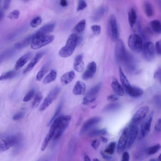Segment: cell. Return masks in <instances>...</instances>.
I'll return each instance as SVG.
<instances>
[{
    "instance_id": "obj_26",
    "label": "cell",
    "mask_w": 161,
    "mask_h": 161,
    "mask_svg": "<svg viewBox=\"0 0 161 161\" xmlns=\"http://www.w3.org/2000/svg\"><path fill=\"white\" fill-rule=\"evenodd\" d=\"M105 8L103 6H101L97 9L92 16L91 19L94 22L100 20L104 15Z\"/></svg>"
},
{
    "instance_id": "obj_5",
    "label": "cell",
    "mask_w": 161,
    "mask_h": 161,
    "mask_svg": "<svg viewBox=\"0 0 161 161\" xmlns=\"http://www.w3.org/2000/svg\"><path fill=\"white\" fill-rule=\"evenodd\" d=\"M128 45L133 51L139 53L142 50L143 45L142 38L137 34H132L129 38Z\"/></svg>"
},
{
    "instance_id": "obj_13",
    "label": "cell",
    "mask_w": 161,
    "mask_h": 161,
    "mask_svg": "<svg viewBox=\"0 0 161 161\" xmlns=\"http://www.w3.org/2000/svg\"><path fill=\"white\" fill-rule=\"evenodd\" d=\"M149 111V108L147 106H143L140 108L135 113L132 118L133 122H138L145 117Z\"/></svg>"
},
{
    "instance_id": "obj_24",
    "label": "cell",
    "mask_w": 161,
    "mask_h": 161,
    "mask_svg": "<svg viewBox=\"0 0 161 161\" xmlns=\"http://www.w3.org/2000/svg\"><path fill=\"white\" fill-rule=\"evenodd\" d=\"M86 86L83 82L78 80L75 84L73 90L74 95H80L83 94L86 91Z\"/></svg>"
},
{
    "instance_id": "obj_46",
    "label": "cell",
    "mask_w": 161,
    "mask_h": 161,
    "mask_svg": "<svg viewBox=\"0 0 161 161\" xmlns=\"http://www.w3.org/2000/svg\"><path fill=\"white\" fill-rule=\"evenodd\" d=\"M87 6V4L86 2L84 0H80L79 1L77 6V10L80 11L84 9Z\"/></svg>"
},
{
    "instance_id": "obj_17",
    "label": "cell",
    "mask_w": 161,
    "mask_h": 161,
    "mask_svg": "<svg viewBox=\"0 0 161 161\" xmlns=\"http://www.w3.org/2000/svg\"><path fill=\"white\" fill-rule=\"evenodd\" d=\"M44 54V52H40L37 53L24 69L23 73L25 74L31 70Z\"/></svg>"
},
{
    "instance_id": "obj_33",
    "label": "cell",
    "mask_w": 161,
    "mask_h": 161,
    "mask_svg": "<svg viewBox=\"0 0 161 161\" xmlns=\"http://www.w3.org/2000/svg\"><path fill=\"white\" fill-rule=\"evenodd\" d=\"M161 148V145L159 144H157L151 146L146 150V153L148 155H152L157 153Z\"/></svg>"
},
{
    "instance_id": "obj_44",
    "label": "cell",
    "mask_w": 161,
    "mask_h": 161,
    "mask_svg": "<svg viewBox=\"0 0 161 161\" xmlns=\"http://www.w3.org/2000/svg\"><path fill=\"white\" fill-rule=\"evenodd\" d=\"M115 143L112 142L109 143L108 147L104 150V153L109 154H113L114 152Z\"/></svg>"
},
{
    "instance_id": "obj_63",
    "label": "cell",
    "mask_w": 161,
    "mask_h": 161,
    "mask_svg": "<svg viewBox=\"0 0 161 161\" xmlns=\"http://www.w3.org/2000/svg\"><path fill=\"white\" fill-rule=\"evenodd\" d=\"M93 161H100L97 158H94Z\"/></svg>"
},
{
    "instance_id": "obj_4",
    "label": "cell",
    "mask_w": 161,
    "mask_h": 161,
    "mask_svg": "<svg viewBox=\"0 0 161 161\" xmlns=\"http://www.w3.org/2000/svg\"><path fill=\"white\" fill-rule=\"evenodd\" d=\"M60 88L58 86L53 88L47 94L39 108L40 111L46 109L57 97L60 92Z\"/></svg>"
},
{
    "instance_id": "obj_40",
    "label": "cell",
    "mask_w": 161,
    "mask_h": 161,
    "mask_svg": "<svg viewBox=\"0 0 161 161\" xmlns=\"http://www.w3.org/2000/svg\"><path fill=\"white\" fill-rule=\"evenodd\" d=\"M106 129L103 128L101 129H96L91 131L89 134L90 136H94L99 135H104L106 132Z\"/></svg>"
},
{
    "instance_id": "obj_14",
    "label": "cell",
    "mask_w": 161,
    "mask_h": 161,
    "mask_svg": "<svg viewBox=\"0 0 161 161\" xmlns=\"http://www.w3.org/2000/svg\"><path fill=\"white\" fill-rule=\"evenodd\" d=\"M129 130V128H125L119 138L117 145V151L118 153L122 152L127 145Z\"/></svg>"
},
{
    "instance_id": "obj_2",
    "label": "cell",
    "mask_w": 161,
    "mask_h": 161,
    "mask_svg": "<svg viewBox=\"0 0 161 161\" xmlns=\"http://www.w3.org/2000/svg\"><path fill=\"white\" fill-rule=\"evenodd\" d=\"M78 38L75 34H71L67 39L66 44L58 52L59 55L63 58L68 57L73 53L77 44Z\"/></svg>"
},
{
    "instance_id": "obj_1",
    "label": "cell",
    "mask_w": 161,
    "mask_h": 161,
    "mask_svg": "<svg viewBox=\"0 0 161 161\" xmlns=\"http://www.w3.org/2000/svg\"><path fill=\"white\" fill-rule=\"evenodd\" d=\"M71 117L70 115H61L55 119L52 122L51 127L55 131L54 140L59 138L68 127Z\"/></svg>"
},
{
    "instance_id": "obj_8",
    "label": "cell",
    "mask_w": 161,
    "mask_h": 161,
    "mask_svg": "<svg viewBox=\"0 0 161 161\" xmlns=\"http://www.w3.org/2000/svg\"><path fill=\"white\" fill-rule=\"evenodd\" d=\"M101 86V83H99L91 88L87 92L84 97L83 103L85 105L94 101L96 99L97 96L100 90Z\"/></svg>"
},
{
    "instance_id": "obj_51",
    "label": "cell",
    "mask_w": 161,
    "mask_h": 161,
    "mask_svg": "<svg viewBox=\"0 0 161 161\" xmlns=\"http://www.w3.org/2000/svg\"><path fill=\"white\" fill-rule=\"evenodd\" d=\"M154 77L155 78L157 79L161 82V68L158 69L155 72Z\"/></svg>"
},
{
    "instance_id": "obj_49",
    "label": "cell",
    "mask_w": 161,
    "mask_h": 161,
    "mask_svg": "<svg viewBox=\"0 0 161 161\" xmlns=\"http://www.w3.org/2000/svg\"><path fill=\"white\" fill-rule=\"evenodd\" d=\"M25 112L21 111L14 114L12 119L14 120H18L22 119L25 115Z\"/></svg>"
},
{
    "instance_id": "obj_30",
    "label": "cell",
    "mask_w": 161,
    "mask_h": 161,
    "mask_svg": "<svg viewBox=\"0 0 161 161\" xmlns=\"http://www.w3.org/2000/svg\"><path fill=\"white\" fill-rule=\"evenodd\" d=\"M119 72L120 80L124 89L130 86V85L120 67L119 68Z\"/></svg>"
},
{
    "instance_id": "obj_20",
    "label": "cell",
    "mask_w": 161,
    "mask_h": 161,
    "mask_svg": "<svg viewBox=\"0 0 161 161\" xmlns=\"http://www.w3.org/2000/svg\"><path fill=\"white\" fill-rule=\"evenodd\" d=\"M55 25L54 24H50L45 25L40 28L34 34L35 36L46 35L52 32L54 29Z\"/></svg>"
},
{
    "instance_id": "obj_29",
    "label": "cell",
    "mask_w": 161,
    "mask_h": 161,
    "mask_svg": "<svg viewBox=\"0 0 161 161\" xmlns=\"http://www.w3.org/2000/svg\"><path fill=\"white\" fill-rule=\"evenodd\" d=\"M150 24L153 31L157 34L161 33V22L158 19H154L150 22Z\"/></svg>"
},
{
    "instance_id": "obj_55",
    "label": "cell",
    "mask_w": 161,
    "mask_h": 161,
    "mask_svg": "<svg viewBox=\"0 0 161 161\" xmlns=\"http://www.w3.org/2000/svg\"><path fill=\"white\" fill-rule=\"evenodd\" d=\"M11 2V1L10 0H6L4 1L3 5V7L4 9H7L9 8Z\"/></svg>"
},
{
    "instance_id": "obj_6",
    "label": "cell",
    "mask_w": 161,
    "mask_h": 161,
    "mask_svg": "<svg viewBox=\"0 0 161 161\" xmlns=\"http://www.w3.org/2000/svg\"><path fill=\"white\" fill-rule=\"evenodd\" d=\"M142 55L144 59L147 62L153 60L155 57V46L151 41H147L143 44L142 49Z\"/></svg>"
},
{
    "instance_id": "obj_10",
    "label": "cell",
    "mask_w": 161,
    "mask_h": 161,
    "mask_svg": "<svg viewBox=\"0 0 161 161\" xmlns=\"http://www.w3.org/2000/svg\"><path fill=\"white\" fill-rule=\"evenodd\" d=\"M18 138L15 136L7 137L1 140L0 150L1 151H6L11 147L16 145L18 142Z\"/></svg>"
},
{
    "instance_id": "obj_7",
    "label": "cell",
    "mask_w": 161,
    "mask_h": 161,
    "mask_svg": "<svg viewBox=\"0 0 161 161\" xmlns=\"http://www.w3.org/2000/svg\"><path fill=\"white\" fill-rule=\"evenodd\" d=\"M126 51L124 42L121 39L118 40L115 48V58L119 63H123L127 56Z\"/></svg>"
},
{
    "instance_id": "obj_53",
    "label": "cell",
    "mask_w": 161,
    "mask_h": 161,
    "mask_svg": "<svg viewBox=\"0 0 161 161\" xmlns=\"http://www.w3.org/2000/svg\"><path fill=\"white\" fill-rule=\"evenodd\" d=\"M118 97L116 95L113 94L108 96L107 99L108 101H115L118 100Z\"/></svg>"
},
{
    "instance_id": "obj_21",
    "label": "cell",
    "mask_w": 161,
    "mask_h": 161,
    "mask_svg": "<svg viewBox=\"0 0 161 161\" xmlns=\"http://www.w3.org/2000/svg\"><path fill=\"white\" fill-rule=\"evenodd\" d=\"M111 85L113 90L117 95L122 96L124 95V91L123 88L115 77H114L113 78Z\"/></svg>"
},
{
    "instance_id": "obj_32",
    "label": "cell",
    "mask_w": 161,
    "mask_h": 161,
    "mask_svg": "<svg viewBox=\"0 0 161 161\" xmlns=\"http://www.w3.org/2000/svg\"><path fill=\"white\" fill-rule=\"evenodd\" d=\"M17 75L16 72L10 70L3 73L0 77V81L11 79L15 77Z\"/></svg>"
},
{
    "instance_id": "obj_38",
    "label": "cell",
    "mask_w": 161,
    "mask_h": 161,
    "mask_svg": "<svg viewBox=\"0 0 161 161\" xmlns=\"http://www.w3.org/2000/svg\"><path fill=\"white\" fill-rule=\"evenodd\" d=\"M141 33L142 38L144 39H148L152 35V31L149 27H148L144 28Z\"/></svg>"
},
{
    "instance_id": "obj_19",
    "label": "cell",
    "mask_w": 161,
    "mask_h": 161,
    "mask_svg": "<svg viewBox=\"0 0 161 161\" xmlns=\"http://www.w3.org/2000/svg\"><path fill=\"white\" fill-rule=\"evenodd\" d=\"M124 89L129 95L134 97L140 96L143 93V90L141 88L131 85Z\"/></svg>"
},
{
    "instance_id": "obj_18",
    "label": "cell",
    "mask_w": 161,
    "mask_h": 161,
    "mask_svg": "<svg viewBox=\"0 0 161 161\" xmlns=\"http://www.w3.org/2000/svg\"><path fill=\"white\" fill-rule=\"evenodd\" d=\"M33 54L31 52H29L20 57L16 62L15 65V69L18 70L23 66L31 58Z\"/></svg>"
},
{
    "instance_id": "obj_52",
    "label": "cell",
    "mask_w": 161,
    "mask_h": 161,
    "mask_svg": "<svg viewBox=\"0 0 161 161\" xmlns=\"http://www.w3.org/2000/svg\"><path fill=\"white\" fill-rule=\"evenodd\" d=\"M130 159V155L129 153L126 151L123 153L121 161H129Z\"/></svg>"
},
{
    "instance_id": "obj_3",
    "label": "cell",
    "mask_w": 161,
    "mask_h": 161,
    "mask_svg": "<svg viewBox=\"0 0 161 161\" xmlns=\"http://www.w3.org/2000/svg\"><path fill=\"white\" fill-rule=\"evenodd\" d=\"M54 39L52 35L35 36L31 44V47L33 49H37L52 42Z\"/></svg>"
},
{
    "instance_id": "obj_28",
    "label": "cell",
    "mask_w": 161,
    "mask_h": 161,
    "mask_svg": "<svg viewBox=\"0 0 161 161\" xmlns=\"http://www.w3.org/2000/svg\"><path fill=\"white\" fill-rule=\"evenodd\" d=\"M57 75L56 71L54 69L51 70L50 73L44 79L43 82L47 84L52 82L55 80Z\"/></svg>"
},
{
    "instance_id": "obj_47",
    "label": "cell",
    "mask_w": 161,
    "mask_h": 161,
    "mask_svg": "<svg viewBox=\"0 0 161 161\" xmlns=\"http://www.w3.org/2000/svg\"><path fill=\"white\" fill-rule=\"evenodd\" d=\"M91 29L95 35H98L101 31V27L100 25H95L91 26Z\"/></svg>"
},
{
    "instance_id": "obj_64",
    "label": "cell",
    "mask_w": 161,
    "mask_h": 161,
    "mask_svg": "<svg viewBox=\"0 0 161 161\" xmlns=\"http://www.w3.org/2000/svg\"></svg>"
},
{
    "instance_id": "obj_39",
    "label": "cell",
    "mask_w": 161,
    "mask_h": 161,
    "mask_svg": "<svg viewBox=\"0 0 161 161\" xmlns=\"http://www.w3.org/2000/svg\"><path fill=\"white\" fill-rule=\"evenodd\" d=\"M63 101H61V102L60 103L53 116L52 118L51 119L49 122L48 123L47 125L49 126V125H50L51 124V123H52L53 120L56 118V117L59 114V113L61 111V110L63 104Z\"/></svg>"
},
{
    "instance_id": "obj_56",
    "label": "cell",
    "mask_w": 161,
    "mask_h": 161,
    "mask_svg": "<svg viewBox=\"0 0 161 161\" xmlns=\"http://www.w3.org/2000/svg\"><path fill=\"white\" fill-rule=\"evenodd\" d=\"M100 153L104 159L107 160H108L111 158V156L107 155L105 153H104L103 152L101 151Z\"/></svg>"
},
{
    "instance_id": "obj_34",
    "label": "cell",
    "mask_w": 161,
    "mask_h": 161,
    "mask_svg": "<svg viewBox=\"0 0 161 161\" xmlns=\"http://www.w3.org/2000/svg\"><path fill=\"white\" fill-rule=\"evenodd\" d=\"M86 24L85 19H82L74 27V31L77 33H81L84 30Z\"/></svg>"
},
{
    "instance_id": "obj_9",
    "label": "cell",
    "mask_w": 161,
    "mask_h": 161,
    "mask_svg": "<svg viewBox=\"0 0 161 161\" xmlns=\"http://www.w3.org/2000/svg\"><path fill=\"white\" fill-rule=\"evenodd\" d=\"M108 23L111 38L113 41H115L118 38L119 32L117 20L115 16L111 15L110 16Z\"/></svg>"
},
{
    "instance_id": "obj_25",
    "label": "cell",
    "mask_w": 161,
    "mask_h": 161,
    "mask_svg": "<svg viewBox=\"0 0 161 161\" xmlns=\"http://www.w3.org/2000/svg\"><path fill=\"white\" fill-rule=\"evenodd\" d=\"M75 76V72L73 71L68 72L64 74L60 78V82L63 86H66L73 80Z\"/></svg>"
},
{
    "instance_id": "obj_31",
    "label": "cell",
    "mask_w": 161,
    "mask_h": 161,
    "mask_svg": "<svg viewBox=\"0 0 161 161\" xmlns=\"http://www.w3.org/2000/svg\"><path fill=\"white\" fill-rule=\"evenodd\" d=\"M144 12L147 17H151L153 14V10L151 4L148 2H145L143 4Z\"/></svg>"
},
{
    "instance_id": "obj_35",
    "label": "cell",
    "mask_w": 161,
    "mask_h": 161,
    "mask_svg": "<svg viewBox=\"0 0 161 161\" xmlns=\"http://www.w3.org/2000/svg\"><path fill=\"white\" fill-rule=\"evenodd\" d=\"M48 65L47 64L43 65L41 68L36 76V79L38 81H40L42 79L44 75L47 72Z\"/></svg>"
},
{
    "instance_id": "obj_16",
    "label": "cell",
    "mask_w": 161,
    "mask_h": 161,
    "mask_svg": "<svg viewBox=\"0 0 161 161\" xmlns=\"http://www.w3.org/2000/svg\"><path fill=\"white\" fill-rule=\"evenodd\" d=\"M138 132V126L135 125L131 126L129 129L127 146L128 147H131L135 141Z\"/></svg>"
},
{
    "instance_id": "obj_37",
    "label": "cell",
    "mask_w": 161,
    "mask_h": 161,
    "mask_svg": "<svg viewBox=\"0 0 161 161\" xmlns=\"http://www.w3.org/2000/svg\"><path fill=\"white\" fill-rule=\"evenodd\" d=\"M120 106V104L118 103H111L107 105L104 110L106 112L114 111L119 109Z\"/></svg>"
},
{
    "instance_id": "obj_15",
    "label": "cell",
    "mask_w": 161,
    "mask_h": 161,
    "mask_svg": "<svg viewBox=\"0 0 161 161\" xmlns=\"http://www.w3.org/2000/svg\"><path fill=\"white\" fill-rule=\"evenodd\" d=\"M97 69V65L94 61L89 63L86 70L83 73L82 77L84 80H87L92 77Z\"/></svg>"
},
{
    "instance_id": "obj_57",
    "label": "cell",
    "mask_w": 161,
    "mask_h": 161,
    "mask_svg": "<svg viewBox=\"0 0 161 161\" xmlns=\"http://www.w3.org/2000/svg\"><path fill=\"white\" fill-rule=\"evenodd\" d=\"M60 4L62 7H66L68 5V2L66 0H61L60 1Z\"/></svg>"
},
{
    "instance_id": "obj_36",
    "label": "cell",
    "mask_w": 161,
    "mask_h": 161,
    "mask_svg": "<svg viewBox=\"0 0 161 161\" xmlns=\"http://www.w3.org/2000/svg\"><path fill=\"white\" fill-rule=\"evenodd\" d=\"M42 95L41 92H38L36 93L32 104L33 108H36L39 105L42 100Z\"/></svg>"
},
{
    "instance_id": "obj_43",
    "label": "cell",
    "mask_w": 161,
    "mask_h": 161,
    "mask_svg": "<svg viewBox=\"0 0 161 161\" xmlns=\"http://www.w3.org/2000/svg\"><path fill=\"white\" fill-rule=\"evenodd\" d=\"M35 93V90L34 89H32L30 90L23 98V101L24 102L29 101L33 97Z\"/></svg>"
},
{
    "instance_id": "obj_41",
    "label": "cell",
    "mask_w": 161,
    "mask_h": 161,
    "mask_svg": "<svg viewBox=\"0 0 161 161\" xmlns=\"http://www.w3.org/2000/svg\"><path fill=\"white\" fill-rule=\"evenodd\" d=\"M53 137L51 136L49 134L47 133L45 137L42 145L41 150L42 151H44L46 148Z\"/></svg>"
},
{
    "instance_id": "obj_58",
    "label": "cell",
    "mask_w": 161,
    "mask_h": 161,
    "mask_svg": "<svg viewBox=\"0 0 161 161\" xmlns=\"http://www.w3.org/2000/svg\"><path fill=\"white\" fill-rule=\"evenodd\" d=\"M100 138L101 140L104 143L108 141L107 138L103 136H101Z\"/></svg>"
},
{
    "instance_id": "obj_42",
    "label": "cell",
    "mask_w": 161,
    "mask_h": 161,
    "mask_svg": "<svg viewBox=\"0 0 161 161\" xmlns=\"http://www.w3.org/2000/svg\"><path fill=\"white\" fill-rule=\"evenodd\" d=\"M42 22V19L40 16H37L32 19L30 22L31 26L36 28Z\"/></svg>"
},
{
    "instance_id": "obj_12",
    "label": "cell",
    "mask_w": 161,
    "mask_h": 161,
    "mask_svg": "<svg viewBox=\"0 0 161 161\" xmlns=\"http://www.w3.org/2000/svg\"><path fill=\"white\" fill-rule=\"evenodd\" d=\"M101 120V118L97 117H93L88 119L84 123L80 131V134H82L85 133L98 123Z\"/></svg>"
},
{
    "instance_id": "obj_59",
    "label": "cell",
    "mask_w": 161,
    "mask_h": 161,
    "mask_svg": "<svg viewBox=\"0 0 161 161\" xmlns=\"http://www.w3.org/2000/svg\"><path fill=\"white\" fill-rule=\"evenodd\" d=\"M84 161H91L90 158L87 155L84 157Z\"/></svg>"
},
{
    "instance_id": "obj_61",
    "label": "cell",
    "mask_w": 161,
    "mask_h": 161,
    "mask_svg": "<svg viewBox=\"0 0 161 161\" xmlns=\"http://www.w3.org/2000/svg\"><path fill=\"white\" fill-rule=\"evenodd\" d=\"M157 160L158 161H161V153L158 156Z\"/></svg>"
},
{
    "instance_id": "obj_60",
    "label": "cell",
    "mask_w": 161,
    "mask_h": 161,
    "mask_svg": "<svg viewBox=\"0 0 161 161\" xmlns=\"http://www.w3.org/2000/svg\"><path fill=\"white\" fill-rule=\"evenodd\" d=\"M4 16V13L1 10H0V20H1L3 18Z\"/></svg>"
},
{
    "instance_id": "obj_48",
    "label": "cell",
    "mask_w": 161,
    "mask_h": 161,
    "mask_svg": "<svg viewBox=\"0 0 161 161\" xmlns=\"http://www.w3.org/2000/svg\"><path fill=\"white\" fill-rule=\"evenodd\" d=\"M154 46L156 53L161 56V39L156 42Z\"/></svg>"
},
{
    "instance_id": "obj_45",
    "label": "cell",
    "mask_w": 161,
    "mask_h": 161,
    "mask_svg": "<svg viewBox=\"0 0 161 161\" xmlns=\"http://www.w3.org/2000/svg\"><path fill=\"white\" fill-rule=\"evenodd\" d=\"M19 11L17 9L14 10L11 12L7 16V17L11 19H17L19 17Z\"/></svg>"
},
{
    "instance_id": "obj_11",
    "label": "cell",
    "mask_w": 161,
    "mask_h": 161,
    "mask_svg": "<svg viewBox=\"0 0 161 161\" xmlns=\"http://www.w3.org/2000/svg\"><path fill=\"white\" fill-rule=\"evenodd\" d=\"M153 117V113L151 112L142 123L141 130V134L142 137H145L150 131Z\"/></svg>"
},
{
    "instance_id": "obj_62",
    "label": "cell",
    "mask_w": 161,
    "mask_h": 161,
    "mask_svg": "<svg viewBox=\"0 0 161 161\" xmlns=\"http://www.w3.org/2000/svg\"><path fill=\"white\" fill-rule=\"evenodd\" d=\"M149 161H158L157 160H156L155 158H152Z\"/></svg>"
},
{
    "instance_id": "obj_54",
    "label": "cell",
    "mask_w": 161,
    "mask_h": 161,
    "mask_svg": "<svg viewBox=\"0 0 161 161\" xmlns=\"http://www.w3.org/2000/svg\"><path fill=\"white\" fill-rule=\"evenodd\" d=\"M100 145L99 141L97 139L93 140L91 143L92 146L95 149H97Z\"/></svg>"
},
{
    "instance_id": "obj_27",
    "label": "cell",
    "mask_w": 161,
    "mask_h": 161,
    "mask_svg": "<svg viewBox=\"0 0 161 161\" xmlns=\"http://www.w3.org/2000/svg\"><path fill=\"white\" fill-rule=\"evenodd\" d=\"M137 15L136 11L133 8H131L128 13V19L130 26L132 28L137 20Z\"/></svg>"
},
{
    "instance_id": "obj_50",
    "label": "cell",
    "mask_w": 161,
    "mask_h": 161,
    "mask_svg": "<svg viewBox=\"0 0 161 161\" xmlns=\"http://www.w3.org/2000/svg\"><path fill=\"white\" fill-rule=\"evenodd\" d=\"M154 128L156 131L161 132V118L158 119L155 125Z\"/></svg>"
},
{
    "instance_id": "obj_22",
    "label": "cell",
    "mask_w": 161,
    "mask_h": 161,
    "mask_svg": "<svg viewBox=\"0 0 161 161\" xmlns=\"http://www.w3.org/2000/svg\"><path fill=\"white\" fill-rule=\"evenodd\" d=\"M34 37V34L25 38L14 45V47L17 49H21L27 47L31 42Z\"/></svg>"
},
{
    "instance_id": "obj_23",
    "label": "cell",
    "mask_w": 161,
    "mask_h": 161,
    "mask_svg": "<svg viewBox=\"0 0 161 161\" xmlns=\"http://www.w3.org/2000/svg\"><path fill=\"white\" fill-rule=\"evenodd\" d=\"M83 55L79 54L75 58L74 67L75 69L79 72H82L84 69V63L83 61Z\"/></svg>"
}]
</instances>
